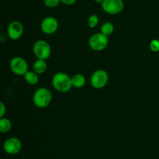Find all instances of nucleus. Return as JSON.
I'll use <instances>...</instances> for the list:
<instances>
[{
	"instance_id": "nucleus-15",
	"label": "nucleus",
	"mask_w": 159,
	"mask_h": 159,
	"mask_svg": "<svg viewBox=\"0 0 159 159\" xmlns=\"http://www.w3.org/2000/svg\"><path fill=\"white\" fill-rule=\"evenodd\" d=\"M100 30L102 34L106 35L107 37L112 35L114 32V26L110 22H105L102 24L100 27Z\"/></svg>"
},
{
	"instance_id": "nucleus-1",
	"label": "nucleus",
	"mask_w": 159,
	"mask_h": 159,
	"mask_svg": "<svg viewBox=\"0 0 159 159\" xmlns=\"http://www.w3.org/2000/svg\"><path fill=\"white\" fill-rule=\"evenodd\" d=\"M53 87L56 91L61 93H68L72 88L71 77L65 72H57L53 75L51 81Z\"/></svg>"
},
{
	"instance_id": "nucleus-20",
	"label": "nucleus",
	"mask_w": 159,
	"mask_h": 159,
	"mask_svg": "<svg viewBox=\"0 0 159 159\" xmlns=\"http://www.w3.org/2000/svg\"><path fill=\"white\" fill-rule=\"evenodd\" d=\"M75 2L76 0H61V2H62L65 5H67V6H71V5L75 4Z\"/></svg>"
},
{
	"instance_id": "nucleus-17",
	"label": "nucleus",
	"mask_w": 159,
	"mask_h": 159,
	"mask_svg": "<svg viewBox=\"0 0 159 159\" xmlns=\"http://www.w3.org/2000/svg\"><path fill=\"white\" fill-rule=\"evenodd\" d=\"M149 48L152 52H158L159 51V40L154 39L149 43Z\"/></svg>"
},
{
	"instance_id": "nucleus-9",
	"label": "nucleus",
	"mask_w": 159,
	"mask_h": 159,
	"mask_svg": "<svg viewBox=\"0 0 159 159\" xmlns=\"http://www.w3.org/2000/svg\"><path fill=\"white\" fill-rule=\"evenodd\" d=\"M58 21L53 16H48L43 19L40 24L42 32L48 35H51L56 33L58 29Z\"/></svg>"
},
{
	"instance_id": "nucleus-12",
	"label": "nucleus",
	"mask_w": 159,
	"mask_h": 159,
	"mask_svg": "<svg viewBox=\"0 0 159 159\" xmlns=\"http://www.w3.org/2000/svg\"><path fill=\"white\" fill-rule=\"evenodd\" d=\"M47 68H48V65H47L46 61L40 60V59H37L34 61V65H33V69H34V72L37 73V75H42L46 71Z\"/></svg>"
},
{
	"instance_id": "nucleus-11",
	"label": "nucleus",
	"mask_w": 159,
	"mask_h": 159,
	"mask_svg": "<svg viewBox=\"0 0 159 159\" xmlns=\"http://www.w3.org/2000/svg\"><path fill=\"white\" fill-rule=\"evenodd\" d=\"M71 82H72V86L76 89H81L83 86H85L86 83V79L82 74L74 75L71 76Z\"/></svg>"
},
{
	"instance_id": "nucleus-10",
	"label": "nucleus",
	"mask_w": 159,
	"mask_h": 159,
	"mask_svg": "<svg viewBox=\"0 0 159 159\" xmlns=\"http://www.w3.org/2000/svg\"><path fill=\"white\" fill-rule=\"evenodd\" d=\"M23 26L20 21H12L7 28V35L12 40H17L23 36Z\"/></svg>"
},
{
	"instance_id": "nucleus-3",
	"label": "nucleus",
	"mask_w": 159,
	"mask_h": 159,
	"mask_svg": "<svg viewBox=\"0 0 159 159\" xmlns=\"http://www.w3.org/2000/svg\"><path fill=\"white\" fill-rule=\"evenodd\" d=\"M33 52L37 59L46 61L51 57V47L46 40H39L34 43Z\"/></svg>"
},
{
	"instance_id": "nucleus-6",
	"label": "nucleus",
	"mask_w": 159,
	"mask_h": 159,
	"mask_svg": "<svg viewBox=\"0 0 159 159\" xmlns=\"http://www.w3.org/2000/svg\"><path fill=\"white\" fill-rule=\"evenodd\" d=\"M9 68L12 73L19 76H23L28 71V63L23 57L16 56L9 62Z\"/></svg>"
},
{
	"instance_id": "nucleus-13",
	"label": "nucleus",
	"mask_w": 159,
	"mask_h": 159,
	"mask_svg": "<svg viewBox=\"0 0 159 159\" xmlns=\"http://www.w3.org/2000/svg\"><path fill=\"white\" fill-rule=\"evenodd\" d=\"M23 77H24L25 82L27 84H29V85H36V84L38 83L39 82L38 75L36 72H34V71H28L27 72L23 75Z\"/></svg>"
},
{
	"instance_id": "nucleus-14",
	"label": "nucleus",
	"mask_w": 159,
	"mask_h": 159,
	"mask_svg": "<svg viewBox=\"0 0 159 159\" xmlns=\"http://www.w3.org/2000/svg\"><path fill=\"white\" fill-rule=\"evenodd\" d=\"M12 124L10 120L3 117L0 119V132L2 134L8 133L12 129Z\"/></svg>"
},
{
	"instance_id": "nucleus-16",
	"label": "nucleus",
	"mask_w": 159,
	"mask_h": 159,
	"mask_svg": "<svg viewBox=\"0 0 159 159\" xmlns=\"http://www.w3.org/2000/svg\"><path fill=\"white\" fill-rule=\"evenodd\" d=\"M99 17L96 14H93L88 19V26L90 28H95L99 24Z\"/></svg>"
},
{
	"instance_id": "nucleus-5",
	"label": "nucleus",
	"mask_w": 159,
	"mask_h": 159,
	"mask_svg": "<svg viewBox=\"0 0 159 159\" xmlns=\"http://www.w3.org/2000/svg\"><path fill=\"white\" fill-rule=\"evenodd\" d=\"M109 74L106 70L98 69L92 74L90 78L91 85L96 89H103L109 82Z\"/></svg>"
},
{
	"instance_id": "nucleus-8",
	"label": "nucleus",
	"mask_w": 159,
	"mask_h": 159,
	"mask_svg": "<svg viewBox=\"0 0 159 159\" xmlns=\"http://www.w3.org/2000/svg\"><path fill=\"white\" fill-rule=\"evenodd\" d=\"M3 149H4V152L8 155H16L22 149L21 141L16 137L9 138L5 141L3 144Z\"/></svg>"
},
{
	"instance_id": "nucleus-19",
	"label": "nucleus",
	"mask_w": 159,
	"mask_h": 159,
	"mask_svg": "<svg viewBox=\"0 0 159 159\" xmlns=\"http://www.w3.org/2000/svg\"><path fill=\"white\" fill-rule=\"evenodd\" d=\"M6 113V107L3 102H0V117L3 118Z\"/></svg>"
},
{
	"instance_id": "nucleus-21",
	"label": "nucleus",
	"mask_w": 159,
	"mask_h": 159,
	"mask_svg": "<svg viewBox=\"0 0 159 159\" xmlns=\"http://www.w3.org/2000/svg\"><path fill=\"white\" fill-rule=\"evenodd\" d=\"M94 1L96 2H98V3H102L104 0H94Z\"/></svg>"
},
{
	"instance_id": "nucleus-2",
	"label": "nucleus",
	"mask_w": 159,
	"mask_h": 159,
	"mask_svg": "<svg viewBox=\"0 0 159 159\" xmlns=\"http://www.w3.org/2000/svg\"><path fill=\"white\" fill-rule=\"evenodd\" d=\"M52 101V94L46 87L37 89L33 96V102L35 107L40 109L47 108Z\"/></svg>"
},
{
	"instance_id": "nucleus-18",
	"label": "nucleus",
	"mask_w": 159,
	"mask_h": 159,
	"mask_svg": "<svg viewBox=\"0 0 159 159\" xmlns=\"http://www.w3.org/2000/svg\"><path fill=\"white\" fill-rule=\"evenodd\" d=\"M61 2V0H43V3L45 6L50 9L57 7Z\"/></svg>"
},
{
	"instance_id": "nucleus-7",
	"label": "nucleus",
	"mask_w": 159,
	"mask_h": 159,
	"mask_svg": "<svg viewBox=\"0 0 159 159\" xmlns=\"http://www.w3.org/2000/svg\"><path fill=\"white\" fill-rule=\"evenodd\" d=\"M102 10L110 15H116L124 10V2L123 0H104L102 3Z\"/></svg>"
},
{
	"instance_id": "nucleus-4",
	"label": "nucleus",
	"mask_w": 159,
	"mask_h": 159,
	"mask_svg": "<svg viewBox=\"0 0 159 159\" xmlns=\"http://www.w3.org/2000/svg\"><path fill=\"white\" fill-rule=\"evenodd\" d=\"M109 44V38L102 33H96L89 39V46L93 51H102Z\"/></svg>"
}]
</instances>
